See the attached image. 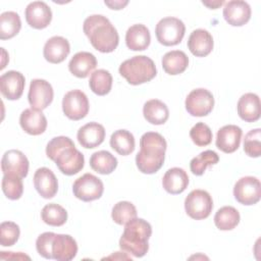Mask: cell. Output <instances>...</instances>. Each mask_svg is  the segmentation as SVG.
<instances>
[{
    "instance_id": "3",
    "label": "cell",
    "mask_w": 261,
    "mask_h": 261,
    "mask_svg": "<svg viewBox=\"0 0 261 261\" xmlns=\"http://www.w3.org/2000/svg\"><path fill=\"white\" fill-rule=\"evenodd\" d=\"M83 30L92 46L102 53L113 52L118 46V33L104 15L93 14L88 16L84 21Z\"/></svg>"
},
{
    "instance_id": "28",
    "label": "cell",
    "mask_w": 261,
    "mask_h": 261,
    "mask_svg": "<svg viewBox=\"0 0 261 261\" xmlns=\"http://www.w3.org/2000/svg\"><path fill=\"white\" fill-rule=\"evenodd\" d=\"M143 114L145 119L151 124L160 125L167 121L169 117V110L162 101L152 99L144 104Z\"/></svg>"
},
{
    "instance_id": "9",
    "label": "cell",
    "mask_w": 261,
    "mask_h": 261,
    "mask_svg": "<svg viewBox=\"0 0 261 261\" xmlns=\"http://www.w3.org/2000/svg\"><path fill=\"white\" fill-rule=\"evenodd\" d=\"M185 105L187 111L192 116H206L214 107V97L206 89H195L187 96Z\"/></svg>"
},
{
    "instance_id": "21",
    "label": "cell",
    "mask_w": 261,
    "mask_h": 261,
    "mask_svg": "<svg viewBox=\"0 0 261 261\" xmlns=\"http://www.w3.org/2000/svg\"><path fill=\"white\" fill-rule=\"evenodd\" d=\"M213 38L211 34L204 29L193 31L188 40V48L196 57H205L213 49Z\"/></svg>"
},
{
    "instance_id": "2",
    "label": "cell",
    "mask_w": 261,
    "mask_h": 261,
    "mask_svg": "<svg viewBox=\"0 0 261 261\" xmlns=\"http://www.w3.org/2000/svg\"><path fill=\"white\" fill-rule=\"evenodd\" d=\"M166 141L158 133H145L140 140V152L136 156L139 170L146 174L157 172L163 165L166 151Z\"/></svg>"
},
{
    "instance_id": "40",
    "label": "cell",
    "mask_w": 261,
    "mask_h": 261,
    "mask_svg": "<svg viewBox=\"0 0 261 261\" xmlns=\"http://www.w3.org/2000/svg\"><path fill=\"white\" fill-rule=\"evenodd\" d=\"M19 226L12 221H4L0 225V244L3 247L13 246L19 238Z\"/></svg>"
},
{
    "instance_id": "25",
    "label": "cell",
    "mask_w": 261,
    "mask_h": 261,
    "mask_svg": "<svg viewBox=\"0 0 261 261\" xmlns=\"http://www.w3.org/2000/svg\"><path fill=\"white\" fill-rule=\"evenodd\" d=\"M238 114L247 121L254 122L260 118V99L254 93L244 94L238 101Z\"/></svg>"
},
{
    "instance_id": "10",
    "label": "cell",
    "mask_w": 261,
    "mask_h": 261,
    "mask_svg": "<svg viewBox=\"0 0 261 261\" xmlns=\"http://www.w3.org/2000/svg\"><path fill=\"white\" fill-rule=\"evenodd\" d=\"M62 110L65 116L71 120H80L89 112V100L81 90L67 92L62 99Z\"/></svg>"
},
{
    "instance_id": "29",
    "label": "cell",
    "mask_w": 261,
    "mask_h": 261,
    "mask_svg": "<svg viewBox=\"0 0 261 261\" xmlns=\"http://www.w3.org/2000/svg\"><path fill=\"white\" fill-rule=\"evenodd\" d=\"M189 65V57L184 51L172 50L162 57V67L170 75L182 73Z\"/></svg>"
},
{
    "instance_id": "5",
    "label": "cell",
    "mask_w": 261,
    "mask_h": 261,
    "mask_svg": "<svg viewBox=\"0 0 261 261\" xmlns=\"http://www.w3.org/2000/svg\"><path fill=\"white\" fill-rule=\"evenodd\" d=\"M118 70L120 75L134 86L150 82L157 74L154 61L145 55H138L124 60Z\"/></svg>"
},
{
    "instance_id": "31",
    "label": "cell",
    "mask_w": 261,
    "mask_h": 261,
    "mask_svg": "<svg viewBox=\"0 0 261 261\" xmlns=\"http://www.w3.org/2000/svg\"><path fill=\"white\" fill-rule=\"evenodd\" d=\"M110 146L118 154L126 156L135 150V138L130 132L126 129H118L111 135Z\"/></svg>"
},
{
    "instance_id": "41",
    "label": "cell",
    "mask_w": 261,
    "mask_h": 261,
    "mask_svg": "<svg viewBox=\"0 0 261 261\" xmlns=\"http://www.w3.org/2000/svg\"><path fill=\"white\" fill-rule=\"evenodd\" d=\"M190 137L197 146H208L212 142V130L204 122H198L191 128Z\"/></svg>"
},
{
    "instance_id": "15",
    "label": "cell",
    "mask_w": 261,
    "mask_h": 261,
    "mask_svg": "<svg viewBox=\"0 0 261 261\" xmlns=\"http://www.w3.org/2000/svg\"><path fill=\"white\" fill-rule=\"evenodd\" d=\"M25 85L22 73L16 70H9L0 76V90L8 100H17L21 97Z\"/></svg>"
},
{
    "instance_id": "19",
    "label": "cell",
    "mask_w": 261,
    "mask_h": 261,
    "mask_svg": "<svg viewBox=\"0 0 261 261\" xmlns=\"http://www.w3.org/2000/svg\"><path fill=\"white\" fill-rule=\"evenodd\" d=\"M51 250L53 259L58 261H69L76 256L77 244L69 234L55 233Z\"/></svg>"
},
{
    "instance_id": "24",
    "label": "cell",
    "mask_w": 261,
    "mask_h": 261,
    "mask_svg": "<svg viewBox=\"0 0 261 261\" xmlns=\"http://www.w3.org/2000/svg\"><path fill=\"white\" fill-rule=\"evenodd\" d=\"M97 66L96 57L86 51L77 52L68 63L69 71L80 79L87 77Z\"/></svg>"
},
{
    "instance_id": "38",
    "label": "cell",
    "mask_w": 261,
    "mask_h": 261,
    "mask_svg": "<svg viewBox=\"0 0 261 261\" xmlns=\"http://www.w3.org/2000/svg\"><path fill=\"white\" fill-rule=\"evenodd\" d=\"M2 191L9 200H18L23 193L21 177L4 174L2 178Z\"/></svg>"
},
{
    "instance_id": "44",
    "label": "cell",
    "mask_w": 261,
    "mask_h": 261,
    "mask_svg": "<svg viewBox=\"0 0 261 261\" xmlns=\"http://www.w3.org/2000/svg\"><path fill=\"white\" fill-rule=\"evenodd\" d=\"M204 5H206V6H208V7H210L211 9H216L218 6H221L222 4H223V1H216V2H212V3H210V2H205V1H203L202 2Z\"/></svg>"
},
{
    "instance_id": "39",
    "label": "cell",
    "mask_w": 261,
    "mask_h": 261,
    "mask_svg": "<svg viewBox=\"0 0 261 261\" xmlns=\"http://www.w3.org/2000/svg\"><path fill=\"white\" fill-rule=\"evenodd\" d=\"M244 151L250 156L257 158L261 155V129H251L244 139Z\"/></svg>"
},
{
    "instance_id": "18",
    "label": "cell",
    "mask_w": 261,
    "mask_h": 261,
    "mask_svg": "<svg viewBox=\"0 0 261 261\" xmlns=\"http://www.w3.org/2000/svg\"><path fill=\"white\" fill-rule=\"evenodd\" d=\"M34 186L44 199L53 198L58 191V181L53 171L47 167L38 168L34 174Z\"/></svg>"
},
{
    "instance_id": "30",
    "label": "cell",
    "mask_w": 261,
    "mask_h": 261,
    "mask_svg": "<svg viewBox=\"0 0 261 261\" xmlns=\"http://www.w3.org/2000/svg\"><path fill=\"white\" fill-rule=\"evenodd\" d=\"M90 166L100 174H110L117 167V159L110 152L101 150L92 154Z\"/></svg>"
},
{
    "instance_id": "17",
    "label": "cell",
    "mask_w": 261,
    "mask_h": 261,
    "mask_svg": "<svg viewBox=\"0 0 261 261\" xmlns=\"http://www.w3.org/2000/svg\"><path fill=\"white\" fill-rule=\"evenodd\" d=\"M242 128L234 124H227L218 129L216 147L224 153H233L238 150L242 139Z\"/></svg>"
},
{
    "instance_id": "35",
    "label": "cell",
    "mask_w": 261,
    "mask_h": 261,
    "mask_svg": "<svg viewBox=\"0 0 261 261\" xmlns=\"http://www.w3.org/2000/svg\"><path fill=\"white\" fill-rule=\"evenodd\" d=\"M42 220L51 226H61L67 220L66 210L55 203H50L44 206L41 211Z\"/></svg>"
},
{
    "instance_id": "36",
    "label": "cell",
    "mask_w": 261,
    "mask_h": 261,
    "mask_svg": "<svg viewBox=\"0 0 261 261\" xmlns=\"http://www.w3.org/2000/svg\"><path fill=\"white\" fill-rule=\"evenodd\" d=\"M219 161V156L212 150H206L201 152L198 156L194 157L190 162V168L193 174L202 175L206 168L210 165H214Z\"/></svg>"
},
{
    "instance_id": "34",
    "label": "cell",
    "mask_w": 261,
    "mask_h": 261,
    "mask_svg": "<svg viewBox=\"0 0 261 261\" xmlns=\"http://www.w3.org/2000/svg\"><path fill=\"white\" fill-rule=\"evenodd\" d=\"M89 86L93 93L98 96H104L111 90L112 75L108 70L97 69L91 74Z\"/></svg>"
},
{
    "instance_id": "6",
    "label": "cell",
    "mask_w": 261,
    "mask_h": 261,
    "mask_svg": "<svg viewBox=\"0 0 261 261\" xmlns=\"http://www.w3.org/2000/svg\"><path fill=\"white\" fill-rule=\"evenodd\" d=\"M185 32L186 27L184 22L172 16L160 19L155 29L158 42L164 46H175L179 44L185 36Z\"/></svg>"
},
{
    "instance_id": "16",
    "label": "cell",
    "mask_w": 261,
    "mask_h": 261,
    "mask_svg": "<svg viewBox=\"0 0 261 261\" xmlns=\"http://www.w3.org/2000/svg\"><path fill=\"white\" fill-rule=\"evenodd\" d=\"M223 17L232 27H242L251 18V7L246 1L231 0L223 7Z\"/></svg>"
},
{
    "instance_id": "26",
    "label": "cell",
    "mask_w": 261,
    "mask_h": 261,
    "mask_svg": "<svg viewBox=\"0 0 261 261\" xmlns=\"http://www.w3.org/2000/svg\"><path fill=\"white\" fill-rule=\"evenodd\" d=\"M189 185L188 173L179 167H172L168 169L162 178L163 189L172 195L182 193Z\"/></svg>"
},
{
    "instance_id": "11",
    "label": "cell",
    "mask_w": 261,
    "mask_h": 261,
    "mask_svg": "<svg viewBox=\"0 0 261 261\" xmlns=\"http://www.w3.org/2000/svg\"><path fill=\"white\" fill-rule=\"evenodd\" d=\"M236 200L243 205H254L261 198V184L255 176L241 177L233 187Z\"/></svg>"
},
{
    "instance_id": "20",
    "label": "cell",
    "mask_w": 261,
    "mask_h": 261,
    "mask_svg": "<svg viewBox=\"0 0 261 261\" xmlns=\"http://www.w3.org/2000/svg\"><path fill=\"white\" fill-rule=\"evenodd\" d=\"M21 128L29 135L39 136L46 130L47 119L42 110L34 108L24 109L19 116Z\"/></svg>"
},
{
    "instance_id": "7",
    "label": "cell",
    "mask_w": 261,
    "mask_h": 261,
    "mask_svg": "<svg viewBox=\"0 0 261 261\" xmlns=\"http://www.w3.org/2000/svg\"><path fill=\"white\" fill-rule=\"evenodd\" d=\"M187 214L196 220L207 218L213 209V200L204 190H193L185 200Z\"/></svg>"
},
{
    "instance_id": "14",
    "label": "cell",
    "mask_w": 261,
    "mask_h": 261,
    "mask_svg": "<svg viewBox=\"0 0 261 261\" xmlns=\"http://www.w3.org/2000/svg\"><path fill=\"white\" fill-rule=\"evenodd\" d=\"M24 15L28 24L37 30L47 28L52 20V11L43 1L31 2L25 8Z\"/></svg>"
},
{
    "instance_id": "43",
    "label": "cell",
    "mask_w": 261,
    "mask_h": 261,
    "mask_svg": "<svg viewBox=\"0 0 261 261\" xmlns=\"http://www.w3.org/2000/svg\"><path fill=\"white\" fill-rule=\"evenodd\" d=\"M107 6H109L111 9H115V10H119L122 9L127 3L128 1H105L104 2Z\"/></svg>"
},
{
    "instance_id": "12",
    "label": "cell",
    "mask_w": 261,
    "mask_h": 261,
    "mask_svg": "<svg viewBox=\"0 0 261 261\" xmlns=\"http://www.w3.org/2000/svg\"><path fill=\"white\" fill-rule=\"evenodd\" d=\"M53 96V88L49 82L41 79H35L31 82L28 99L32 108L37 110L47 108L51 104Z\"/></svg>"
},
{
    "instance_id": "33",
    "label": "cell",
    "mask_w": 261,
    "mask_h": 261,
    "mask_svg": "<svg viewBox=\"0 0 261 261\" xmlns=\"http://www.w3.org/2000/svg\"><path fill=\"white\" fill-rule=\"evenodd\" d=\"M240 218V213L234 207L223 206L215 213L214 223L220 230H230L239 224Z\"/></svg>"
},
{
    "instance_id": "1",
    "label": "cell",
    "mask_w": 261,
    "mask_h": 261,
    "mask_svg": "<svg viewBox=\"0 0 261 261\" xmlns=\"http://www.w3.org/2000/svg\"><path fill=\"white\" fill-rule=\"evenodd\" d=\"M46 155L65 175H73L84 168L85 157L68 137L53 138L46 147Z\"/></svg>"
},
{
    "instance_id": "27",
    "label": "cell",
    "mask_w": 261,
    "mask_h": 261,
    "mask_svg": "<svg viewBox=\"0 0 261 261\" xmlns=\"http://www.w3.org/2000/svg\"><path fill=\"white\" fill-rule=\"evenodd\" d=\"M151 42L148 28L142 23L129 27L125 34V44L133 51H143L147 49Z\"/></svg>"
},
{
    "instance_id": "42",
    "label": "cell",
    "mask_w": 261,
    "mask_h": 261,
    "mask_svg": "<svg viewBox=\"0 0 261 261\" xmlns=\"http://www.w3.org/2000/svg\"><path fill=\"white\" fill-rule=\"evenodd\" d=\"M54 236H55L54 232L46 231L41 233L36 241V249L38 253L46 259H53L51 248H52V241Z\"/></svg>"
},
{
    "instance_id": "4",
    "label": "cell",
    "mask_w": 261,
    "mask_h": 261,
    "mask_svg": "<svg viewBox=\"0 0 261 261\" xmlns=\"http://www.w3.org/2000/svg\"><path fill=\"white\" fill-rule=\"evenodd\" d=\"M151 234V224L143 218L136 217L125 224L119 240V247L122 251L135 257H143L149 250L148 241Z\"/></svg>"
},
{
    "instance_id": "32",
    "label": "cell",
    "mask_w": 261,
    "mask_h": 261,
    "mask_svg": "<svg viewBox=\"0 0 261 261\" xmlns=\"http://www.w3.org/2000/svg\"><path fill=\"white\" fill-rule=\"evenodd\" d=\"M21 29L19 15L14 11H5L0 15V39L7 40L16 36Z\"/></svg>"
},
{
    "instance_id": "37",
    "label": "cell",
    "mask_w": 261,
    "mask_h": 261,
    "mask_svg": "<svg viewBox=\"0 0 261 261\" xmlns=\"http://www.w3.org/2000/svg\"><path fill=\"white\" fill-rule=\"evenodd\" d=\"M111 217L113 221L119 225L126 224L137 217V209L133 203L128 201H120L113 206Z\"/></svg>"
},
{
    "instance_id": "13",
    "label": "cell",
    "mask_w": 261,
    "mask_h": 261,
    "mask_svg": "<svg viewBox=\"0 0 261 261\" xmlns=\"http://www.w3.org/2000/svg\"><path fill=\"white\" fill-rule=\"evenodd\" d=\"M29 160L19 150H8L1 159V169L3 174L15 175L21 178L25 177L29 172Z\"/></svg>"
},
{
    "instance_id": "8",
    "label": "cell",
    "mask_w": 261,
    "mask_h": 261,
    "mask_svg": "<svg viewBox=\"0 0 261 261\" xmlns=\"http://www.w3.org/2000/svg\"><path fill=\"white\" fill-rule=\"evenodd\" d=\"M104 191V185L100 178L92 173H85L76 178L72 185L73 195L84 201L90 202L99 199Z\"/></svg>"
},
{
    "instance_id": "22",
    "label": "cell",
    "mask_w": 261,
    "mask_h": 261,
    "mask_svg": "<svg viewBox=\"0 0 261 261\" xmlns=\"http://www.w3.org/2000/svg\"><path fill=\"white\" fill-rule=\"evenodd\" d=\"M70 52L68 41L60 36L50 38L44 45L43 54L45 59L50 63H60L65 60Z\"/></svg>"
},
{
    "instance_id": "23",
    "label": "cell",
    "mask_w": 261,
    "mask_h": 261,
    "mask_svg": "<svg viewBox=\"0 0 261 261\" xmlns=\"http://www.w3.org/2000/svg\"><path fill=\"white\" fill-rule=\"evenodd\" d=\"M76 137L82 147L93 149L103 143L105 139V128L98 122H89L77 130Z\"/></svg>"
}]
</instances>
